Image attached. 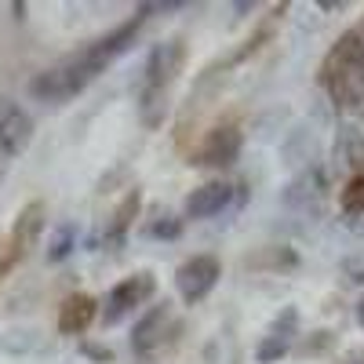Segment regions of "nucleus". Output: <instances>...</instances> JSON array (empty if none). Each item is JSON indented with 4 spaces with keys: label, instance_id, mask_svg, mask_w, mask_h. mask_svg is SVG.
Here are the masks:
<instances>
[{
    "label": "nucleus",
    "instance_id": "0eeeda50",
    "mask_svg": "<svg viewBox=\"0 0 364 364\" xmlns=\"http://www.w3.org/2000/svg\"><path fill=\"white\" fill-rule=\"evenodd\" d=\"M226 200H230V186H226V182H208V186L190 193L186 211H190V219H208V215H219V211L226 208Z\"/></svg>",
    "mask_w": 364,
    "mask_h": 364
},
{
    "label": "nucleus",
    "instance_id": "1a4fd4ad",
    "mask_svg": "<svg viewBox=\"0 0 364 364\" xmlns=\"http://www.w3.org/2000/svg\"><path fill=\"white\" fill-rule=\"evenodd\" d=\"M91 321H95V299H87V295L66 299L63 314H58V328H63L66 336H77V331H84Z\"/></svg>",
    "mask_w": 364,
    "mask_h": 364
},
{
    "label": "nucleus",
    "instance_id": "6e6552de",
    "mask_svg": "<svg viewBox=\"0 0 364 364\" xmlns=\"http://www.w3.org/2000/svg\"><path fill=\"white\" fill-rule=\"evenodd\" d=\"M240 154V135L233 128H219V132H211V139L204 142L200 149V157L208 164H233Z\"/></svg>",
    "mask_w": 364,
    "mask_h": 364
},
{
    "label": "nucleus",
    "instance_id": "39448f33",
    "mask_svg": "<svg viewBox=\"0 0 364 364\" xmlns=\"http://www.w3.org/2000/svg\"><path fill=\"white\" fill-rule=\"evenodd\" d=\"M178 291H182V299L186 302H197V299H204L211 288H215V281H219V262L211 259V255H193L186 266L178 269Z\"/></svg>",
    "mask_w": 364,
    "mask_h": 364
},
{
    "label": "nucleus",
    "instance_id": "f257e3e1",
    "mask_svg": "<svg viewBox=\"0 0 364 364\" xmlns=\"http://www.w3.org/2000/svg\"><path fill=\"white\" fill-rule=\"evenodd\" d=\"M321 80L339 106H357L364 99V18L353 29H346L336 48L328 51Z\"/></svg>",
    "mask_w": 364,
    "mask_h": 364
},
{
    "label": "nucleus",
    "instance_id": "f03ea898",
    "mask_svg": "<svg viewBox=\"0 0 364 364\" xmlns=\"http://www.w3.org/2000/svg\"><path fill=\"white\" fill-rule=\"evenodd\" d=\"M182 66V44H164L149 55V66H146V77H142V99H139V109H142V120L149 128H157L164 120V109H168V91L175 84V73Z\"/></svg>",
    "mask_w": 364,
    "mask_h": 364
},
{
    "label": "nucleus",
    "instance_id": "7ed1b4c3",
    "mask_svg": "<svg viewBox=\"0 0 364 364\" xmlns=\"http://www.w3.org/2000/svg\"><path fill=\"white\" fill-rule=\"evenodd\" d=\"M99 70H102V63L95 58V51L84 48L80 55L66 58V63H58V66L37 73L33 80H29V95L41 99V102H63V99L77 95V91H80L91 77H95Z\"/></svg>",
    "mask_w": 364,
    "mask_h": 364
},
{
    "label": "nucleus",
    "instance_id": "f8f14e48",
    "mask_svg": "<svg viewBox=\"0 0 364 364\" xmlns=\"http://www.w3.org/2000/svg\"><path fill=\"white\" fill-rule=\"evenodd\" d=\"M18 259H22V252L15 248V240H0V277H4Z\"/></svg>",
    "mask_w": 364,
    "mask_h": 364
},
{
    "label": "nucleus",
    "instance_id": "9b49d317",
    "mask_svg": "<svg viewBox=\"0 0 364 364\" xmlns=\"http://www.w3.org/2000/svg\"><path fill=\"white\" fill-rule=\"evenodd\" d=\"M41 226H44V204H29L22 215H18V223H15V233H11V240H15V248L26 255V248L37 240V233H41Z\"/></svg>",
    "mask_w": 364,
    "mask_h": 364
},
{
    "label": "nucleus",
    "instance_id": "423d86ee",
    "mask_svg": "<svg viewBox=\"0 0 364 364\" xmlns=\"http://www.w3.org/2000/svg\"><path fill=\"white\" fill-rule=\"evenodd\" d=\"M149 288H154V281L146 277H132V281H124V284H117L113 291H109V299H106V321H120L124 317L135 302H142L146 295H149Z\"/></svg>",
    "mask_w": 364,
    "mask_h": 364
},
{
    "label": "nucleus",
    "instance_id": "9d476101",
    "mask_svg": "<svg viewBox=\"0 0 364 364\" xmlns=\"http://www.w3.org/2000/svg\"><path fill=\"white\" fill-rule=\"evenodd\" d=\"M164 324H168V310L164 306H154L139 324H135V336H132V346L139 350V353H146V350H154L157 343H161V336H164Z\"/></svg>",
    "mask_w": 364,
    "mask_h": 364
},
{
    "label": "nucleus",
    "instance_id": "4468645a",
    "mask_svg": "<svg viewBox=\"0 0 364 364\" xmlns=\"http://www.w3.org/2000/svg\"><path fill=\"white\" fill-rule=\"evenodd\" d=\"M357 317H360V321H364V299H360V306H357Z\"/></svg>",
    "mask_w": 364,
    "mask_h": 364
},
{
    "label": "nucleus",
    "instance_id": "20e7f679",
    "mask_svg": "<svg viewBox=\"0 0 364 364\" xmlns=\"http://www.w3.org/2000/svg\"><path fill=\"white\" fill-rule=\"evenodd\" d=\"M29 139H33V120H29V113L11 99H0V157L4 161L18 157L29 146Z\"/></svg>",
    "mask_w": 364,
    "mask_h": 364
},
{
    "label": "nucleus",
    "instance_id": "ddd939ff",
    "mask_svg": "<svg viewBox=\"0 0 364 364\" xmlns=\"http://www.w3.org/2000/svg\"><path fill=\"white\" fill-rule=\"evenodd\" d=\"M343 200H346L350 211H364V178H353V182H350V190H346Z\"/></svg>",
    "mask_w": 364,
    "mask_h": 364
}]
</instances>
